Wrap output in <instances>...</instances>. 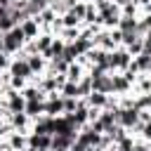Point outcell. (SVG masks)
<instances>
[{
	"label": "cell",
	"instance_id": "83f0119b",
	"mask_svg": "<svg viewBox=\"0 0 151 151\" xmlns=\"http://www.w3.org/2000/svg\"><path fill=\"white\" fill-rule=\"evenodd\" d=\"M80 104V97H64V113H73Z\"/></svg>",
	"mask_w": 151,
	"mask_h": 151
},
{
	"label": "cell",
	"instance_id": "8d00e7d4",
	"mask_svg": "<svg viewBox=\"0 0 151 151\" xmlns=\"http://www.w3.org/2000/svg\"><path fill=\"white\" fill-rule=\"evenodd\" d=\"M113 2H116L118 7H123V5H127V2H132V0H113Z\"/></svg>",
	"mask_w": 151,
	"mask_h": 151
},
{
	"label": "cell",
	"instance_id": "2e32d148",
	"mask_svg": "<svg viewBox=\"0 0 151 151\" xmlns=\"http://www.w3.org/2000/svg\"><path fill=\"white\" fill-rule=\"evenodd\" d=\"M85 101H87V106H94V109H106V104H109V94H104V92H90L87 97H85Z\"/></svg>",
	"mask_w": 151,
	"mask_h": 151
},
{
	"label": "cell",
	"instance_id": "e575fe53",
	"mask_svg": "<svg viewBox=\"0 0 151 151\" xmlns=\"http://www.w3.org/2000/svg\"><path fill=\"white\" fill-rule=\"evenodd\" d=\"M132 2H134V5L139 7V9H144V7H146V5L151 2V0H132Z\"/></svg>",
	"mask_w": 151,
	"mask_h": 151
},
{
	"label": "cell",
	"instance_id": "4fadbf2b",
	"mask_svg": "<svg viewBox=\"0 0 151 151\" xmlns=\"http://www.w3.org/2000/svg\"><path fill=\"white\" fill-rule=\"evenodd\" d=\"M24 113H26L31 120L40 118V116L45 113V101H40V99H31V101H26V106H24Z\"/></svg>",
	"mask_w": 151,
	"mask_h": 151
},
{
	"label": "cell",
	"instance_id": "ffe728a7",
	"mask_svg": "<svg viewBox=\"0 0 151 151\" xmlns=\"http://www.w3.org/2000/svg\"><path fill=\"white\" fill-rule=\"evenodd\" d=\"M78 35H80V26H64L61 33H59V38H61L64 42H73Z\"/></svg>",
	"mask_w": 151,
	"mask_h": 151
},
{
	"label": "cell",
	"instance_id": "d590c367",
	"mask_svg": "<svg viewBox=\"0 0 151 151\" xmlns=\"http://www.w3.org/2000/svg\"><path fill=\"white\" fill-rule=\"evenodd\" d=\"M144 42H146V45H151V28L144 33Z\"/></svg>",
	"mask_w": 151,
	"mask_h": 151
},
{
	"label": "cell",
	"instance_id": "277c9868",
	"mask_svg": "<svg viewBox=\"0 0 151 151\" xmlns=\"http://www.w3.org/2000/svg\"><path fill=\"white\" fill-rule=\"evenodd\" d=\"M64 113V97L59 92H50L47 99H45V116L50 118H57Z\"/></svg>",
	"mask_w": 151,
	"mask_h": 151
},
{
	"label": "cell",
	"instance_id": "7402d4cb",
	"mask_svg": "<svg viewBox=\"0 0 151 151\" xmlns=\"http://www.w3.org/2000/svg\"><path fill=\"white\" fill-rule=\"evenodd\" d=\"M90 92H92V78H90V76H83V78L78 80V97L85 99Z\"/></svg>",
	"mask_w": 151,
	"mask_h": 151
},
{
	"label": "cell",
	"instance_id": "8fae6325",
	"mask_svg": "<svg viewBox=\"0 0 151 151\" xmlns=\"http://www.w3.org/2000/svg\"><path fill=\"white\" fill-rule=\"evenodd\" d=\"M73 142H76V134H52L50 149L52 151H68Z\"/></svg>",
	"mask_w": 151,
	"mask_h": 151
},
{
	"label": "cell",
	"instance_id": "74e56055",
	"mask_svg": "<svg viewBox=\"0 0 151 151\" xmlns=\"http://www.w3.org/2000/svg\"><path fill=\"white\" fill-rule=\"evenodd\" d=\"M5 109V94H0V111Z\"/></svg>",
	"mask_w": 151,
	"mask_h": 151
},
{
	"label": "cell",
	"instance_id": "44dd1931",
	"mask_svg": "<svg viewBox=\"0 0 151 151\" xmlns=\"http://www.w3.org/2000/svg\"><path fill=\"white\" fill-rule=\"evenodd\" d=\"M52 40H54V35H52V33H40V35L35 38V47H38V52L42 54L45 50H50Z\"/></svg>",
	"mask_w": 151,
	"mask_h": 151
},
{
	"label": "cell",
	"instance_id": "cb8c5ba5",
	"mask_svg": "<svg viewBox=\"0 0 151 151\" xmlns=\"http://www.w3.org/2000/svg\"><path fill=\"white\" fill-rule=\"evenodd\" d=\"M59 94H61V97H78V83L66 80V83L59 87Z\"/></svg>",
	"mask_w": 151,
	"mask_h": 151
},
{
	"label": "cell",
	"instance_id": "7c38bea8",
	"mask_svg": "<svg viewBox=\"0 0 151 151\" xmlns=\"http://www.w3.org/2000/svg\"><path fill=\"white\" fill-rule=\"evenodd\" d=\"M26 61H28V66H31V71H33V76H40V73H45V68H47V59L38 52V54H28L26 57Z\"/></svg>",
	"mask_w": 151,
	"mask_h": 151
},
{
	"label": "cell",
	"instance_id": "ba28073f",
	"mask_svg": "<svg viewBox=\"0 0 151 151\" xmlns=\"http://www.w3.org/2000/svg\"><path fill=\"white\" fill-rule=\"evenodd\" d=\"M31 130H33V132H42V134H54V118H50V116L42 113L40 118L33 120Z\"/></svg>",
	"mask_w": 151,
	"mask_h": 151
},
{
	"label": "cell",
	"instance_id": "8992f818",
	"mask_svg": "<svg viewBox=\"0 0 151 151\" xmlns=\"http://www.w3.org/2000/svg\"><path fill=\"white\" fill-rule=\"evenodd\" d=\"M9 123H12V127L14 130H19V132H31V125H33V120L24 113V111H19V113H9V118H7Z\"/></svg>",
	"mask_w": 151,
	"mask_h": 151
},
{
	"label": "cell",
	"instance_id": "6da1fadb",
	"mask_svg": "<svg viewBox=\"0 0 151 151\" xmlns=\"http://www.w3.org/2000/svg\"><path fill=\"white\" fill-rule=\"evenodd\" d=\"M24 45H26V35H24V31H21L19 24L2 33V52H7V54H17Z\"/></svg>",
	"mask_w": 151,
	"mask_h": 151
},
{
	"label": "cell",
	"instance_id": "f35d334b",
	"mask_svg": "<svg viewBox=\"0 0 151 151\" xmlns=\"http://www.w3.org/2000/svg\"><path fill=\"white\" fill-rule=\"evenodd\" d=\"M33 151H52V149H33Z\"/></svg>",
	"mask_w": 151,
	"mask_h": 151
},
{
	"label": "cell",
	"instance_id": "484cf974",
	"mask_svg": "<svg viewBox=\"0 0 151 151\" xmlns=\"http://www.w3.org/2000/svg\"><path fill=\"white\" fill-rule=\"evenodd\" d=\"M139 14H142V9L134 2H127V5L120 7V17H139Z\"/></svg>",
	"mask_w": 151,
	"mask_h": 151
},
{
	"label": "cell",
	"instance_id": "836d02e7",
	"mask_svg": "<svg viewBox=\"0 0 151 151\" xmlns=\"http://www.w3.org/2000/svg\"><path fill=\"white\" fill-rule=\"evenodd\" d=\"M68 151H87V146H83V144H78V142H73Z\"/></svg>",
	"mask_w": 151,
	"mask_h": 151
},
{
	"label": "cell",
	"instance_id": "ac0fdd59",
	"mask_svg": "<svg viewBox=\"0 0 151 151\" xmlns=\"http://www.w3.org/2000/svg\"><path fill=\"white\" fill-rule=\"evenodd\" d=\"M21 97H24L26 101H31V99H40V101H45V99H47V94L40 92L38 85H33V83H26V87L21 90Z\"/></svg>",
	"mask_w": 151,
	"mask_h": 151
},
{
	"label": "cell",
	"instance_id": "9a60e30c",
	"mask_svg": "<svg viewBox=\"0 0 151 151\" xmlns=\"http://www.w3.org/2000/svg\"><path fill=\"white\" fill-rule=\"evenodd\" d=\"M132 92L134 94H146L151 92V73H139L134 85H132Z\"/></svg>",
	"mask_w": 151,
	"mask_h": 151
},
{
	"label": "cell",
	"instance_id": "7a4b0ae2",
	"mask_svg": "<svg viewBox=\"0 0 151 151\" xmlns=\"http://www.w3.org/2000/svg\"><path fill=\"white\" fill-rule=\"evenodd\" d=\"M109 61H111V71H125L127 66H130V61H132V57H130V52L123 47V45H118V47H113L111 52H109Z\"/></svg>",
	"mask_w": 151,
	"mask_h": 151
},
{
	"label": "cell",
	"instance_id": "f546056e",
	"mask_svg": "<svg viewBox=\"0 0 151 151\" xmlns=\"http://www.w3.org/2000/svg\"><path fill=\"white\" fill-rule=\"evenodd\" d=\"M26 83H28V80H24V78H19V76H12V78H9V87H14V90H19V92L26 87Z\"/></svg>",
	"mask_w": 151,
	"mask_h": 151
},
{
	"label": "cell",
	"instance_id": "5bb4252c",
	"mask_svg": "<svg viewBox=\"0 0 151 151\" xmlns=\"http://www.w3.org/2000/svg\"><path fill=\"white\" fill-rule=\"evenodd\" d=\"M83 76H87V68H85L80 61H71V64H68V68H66V80L78 83Z\"/></svg>",
	"mask_w": 151,
	"mask_h": 151
},
{
	"label": "cell",
	"instance_id": "30bf717a",
	"mask_svg": "<svg viewBox=\"0 0 151 151\" xmlns=\"http://www.w3.org/2000/svg\"><path fill=\"white\" fill-rule=\"evenodd\" d=\"M19 26H21V31H24L26 40H35V38L40 35V24H38V19H35V17H28V19H24Z\"/></svg>",
	"mask_w": 151,
	"mask_h": 151
},
{
	"label": "cell",
	"instance_id": "d4e9b609",
	"mask_svg": "<svg viewBox=\"0 0 151 151\" xmlns=\"http://www.w3.org/2000/svg\"><path fill=\"white\" fill-rule=\"evenodd\" d=\"M125 50L130 52V57H137V54L144 50V38H142V35H139V38H134L130 45H125Z\"/></svg>",
	"mask_w": 151,
	"mask_h": 151
},
{
	"label": "cell",
	"instance_id": "d6a6232c",
	"mask_svg": "<svg viewBox=\"0 0 151 151\" xmlns=\"http://www.w3.org/2000/svg\"><path fill=\"white\" fill-rule=\"evenodd\" d=\"M149 120H151V111L149 109H142L139 111V123H149Z\"/></svg>",
	"mask_w": 151,
	"mask_h": 151
},
{
	"label": "cell",
	"instance_id": "5b68a950",
	"mask_svg": "<svg viewBox=\"0 0 151 151\" xmlns=\"http://www.w3.org/2000/svg\"><path fill=\"white\" fill-rule=\"evenodd\" d=\"M127 92H132V83L123 73L111 71V94H127Z\"/></svg>",
	"mask_w": 151,
	"mask_h": 151
},
{
	"label": "cell",
	"instance_id": "1f68e13d",
	"mask_svg": "<svg viewBox=\"0 0 151 151\" xmlns=\"http://www.w3.org/2000/svg\"><path fill=\"white\" fill-rule=\"evenodd\" d=\"M9 61H12V54L0 52V71H7V68H9Z\"/></svg>",
	"mask_w": 151,
	"mask_h": 151
},
{
	"label": "cell",
	"instance_id": "4dcf8cb0",
	"mask_svg": "<svg viewBox=\"0 0 151 151\" xmlns=\"http://www.w3.org/2000/svg\"><path fill=\"white\" fill-rule=\"evenodd\" d=\"M139 137H142V139H146V142L151 144V120H149V123H142V130H139Z\"/></svg>",
	"mask_w": 151,
	"mask_h": 151
},
{
	"label": "cell",
	"instance_id": "d6986e66",
	"mask_svg": "<svg viewBox=\"0 0 151 151\" xmlns=\"http://www.w3.org/2000/svg\"><path fill=\"white\" fill-rule=\"evenodd\" d=\"M116 28H120L123 33H132V31L137 33V17H120Z\"/></svg>",
	"mask_w": 151,
	"mask_h": 151
},
{
	"label": "cell",
	"instance_id": "9c48e42d",
	"mask_svg": "<svg viewBox=\"0 0 151 151\" xmlns=\"http://www.w3.org/2000/svg\"><path fill=\"white\" fill-rule=\"evenodd\" d=\"M52 144V134H42V132H28V149H50Z\"/></svg>",
	"mask_w": 151,
	"mask_h": 151
},
{
	"label": "cell",
	"instance_id": "603a6c76",
	"mask_svg": "<svg viewBox=\"0 0 151 151\" xmlns=\"http://www.w3.org/2000/svg\"><path fill=\"white\" fill-rule=\"evenodd\" d=\"M78 57H80V54H78L76 45H73V42H66V45H64V52H61V59H66V61L71 64V61H76Z\"/></svg>",
	"mask_w": 151,
	"mask_h": 151
},
{
	"label": "cell",
	"instance_id": "f1b7e54d",
	"mask_svg": "<svg viewBox=\"0 0 151 151\" xmlns=\"http://www.w3.org/2000/svg\"><path fill=\"white\" fill-rule=\"evenodd\" d=\"M61 21H64V26H83V21H80V19H76L71 12L61 14Z\"/></svg>",
	"mask_w": 151,
	"mask_h": 151
},
{
	"label": "cell",
	"instance_id": "52a82bcc",
	"mask_svg": "<svg viewBox=\"0 0 151 151\" xmlns=\"http://www.w3.org/2000/svg\"><path fill=\"white\" fill-rule=\"evenodd\" d=\"M90 78H92V90L94 92L111 94V73H97V76H90Z\"/></svg>",
	"mask_w": 151,
	"mask_h": 151
},
{
	"label": "cell",
	"instance_id": "ab89813d",
	"mask_svg": "<svg viewBox=\"0 0 151 151\" xmlns=\"http://www.w3.org/2000/svg\"><path fill=\"white\" fill-rule=\"evenodd\" d=\"M149 73H151V71H149Z\"/></svg>",
	"mask_w": 151,
	"mask_h": 151
},
{
	"label": "cell",
	"instance_id": "e0dca14e",
	"mask_svg": "<svg viewBox=\"0 0 151 151\" xmlns=\"http://www.w3.org/2000/svg\"><path fill=\"white\" fill-rule=\"evenodd\" d=\"M64 40L59 38V35H54V40H52V45H50V50H45L42 52V57L50 61V59H54V57H61V52H64Z\"/></svg>",
	"mask_w": 151,
	"mask_h": 151
},
{
	"label": "cell",
	"instance_id": "4316f807",
	"mask_svg": "<svg viewBox=\"0 0 151 151\" xmlns=\"http://www.w3.org/2000/svg\"><path fill=\"white\" fill-rule=\"evenodd\" d=\"M85 5H87L85 0H78L76 5H71V9H68V12H71L76 19H80V21H83V17H85Z\"/></svg>",
	"mask_w": 151,
	"mask_h": 151
},
{
	"label": "cell",
	"instance_id": "3957f363",
	"mask_svg": "<svg viewBox=\"0 0 151 151\" xmlns=\"http://www.w3.org/2000/svg\"><path fill=\"white\" fill-rule=\"evenodd\" d=\"M12 76H19V78H24V80H31V76H33V71H31V66H28V61H26V54H21V52H17V54H12V61H9V68H7Z\"/></svg>",
	"mask_w": 151,
	"mask_h": 151
}]
</instances>
